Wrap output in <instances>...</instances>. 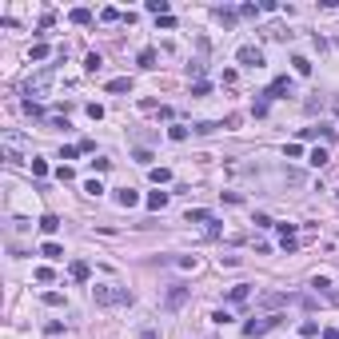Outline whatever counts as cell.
Wrapping results in <instances>:
<instances>
[{"label": "cell", "mask_w": 339, "mask_h": 339, "mask_svg": "<svg viewBox=\"0 0 339 339\" xmlns=\"http://www.w3.org/2000/svg\"><path fill=\"white\" fill-rule=\"evenodd\" d=\"M144 204H148V212H164L168 208V192H148Z\"/></svg>", "instance_id": "ba28073f"}, {"label": "cell", "mask_w": 339, "mask_h": 339, "mask_svg": "<svg viewBox=\"0 0 339 339\" xmlns=\"http://www.w3.org/2000/svg\"><path fill=\"white\" fill-rule=\"evenodd\" d=\"M235 60H239L243 68H264V52H260L256 44H243V48L235 52Z\"/></svg>", "instance_id": "8992f818"}, {"label": "cell", "mask_w": 339, "mask_h": 339, "mask_svg": "<svg viewBox=\"0 0 339 339\" xmlns=\"http://www.w3.org/2000/svg\"><path fill=\"white\" fill-rule=\"evenodd\" d=\"M291 92H295L291 76H276V80H272V88L264 92V100H283V96H291Z\"/></svg>", "instance_id": "277c9868"}, {"label": "cell", "mask_w": 339, "mask_h": 339, "mask_svg": "<svg viewBox=\"0 0 339 339\" xmlns=\"http://www.w3.org/2000/svg\"><path fill=\"white\" fill-rule=\"evenodd\" d=\"M116 204H120V208H136V204H140V196H136L132 188H120V192H116Z\"/></svg>", "instance_id": "9c48e42d"}, {"label": "cell", "mask_w": 339, "mask_h": 339, "mask_svg": "<svg viewBox=\"0 0 339 339\" xmlns=\"http://www.w3.org/2000/svg\"><path fill=\"white\" fill-rule=\"evenodd\" d=\"M56 227H60V216H40V231H44V235H52Z\"/></svg>", "instance_id": "ac0fdd59"}, {"label": "cell", "mask_w": 339, "mask_h": 339, "mask_svg": "<svg viewBox=\"0 0 339 339\" xmlns=\"http://www.w3.org/2000/svg\"><path fill=\"white\" fill-rule=\"evenodd\" d=\"M148 176H152V184H168V180H172L168 168H148Z\"/></svg>", "instance_id": "44dd1931"}, {"label": "cell", "mask_w": 339, "mask_h": 339, "mask_svg": "<svg viewBox=\"0 0 339 339\" xmlns=\"http://www.w3.org/2000/svg\"><path fill=\"white\" fill-rule=\"evenodd\" d=\"M148 12H156V20L168 16V0H148Z\"/></svg>", "instance_id": "7402d4cb"}, {"label": "cell", "mask_w": 339, "mask_h": 339, "mask_svg": "<svg viewBox=\"0 0 339 339\" xmlns=\"http://www.w3.org/2000/svg\"><path fill=\"white\" fill-rule=\"evenodd\" d=\"M68 276H72V280H76V283H84V280H88V276H92V268H88L84 260H72V264H68Z\"/></svg>", "instance_id": "52a82bcc"}, {"label": "cell", "mask_w": 339, "mask_h": 339, "mask_svg": "<svg viewBox=\"0 0 339 339\" xmlns=\"http://www.w3.org/2000/svg\"><path fill=\"white\" fill-rule=\"evenodd\" d=\"M84 192H88V196H100V192H104V184H100V180H88V184H84Z\"/></svg>", "instance_id": "e575fe53"}, {"label": "cell", "mask_w": 339, "mask_h": 339, "mask_svg": "<svg viewBox=\"0 0 339 339\" xmlns=\"http://www.w3.org/2000/svg\"><path fill=\"white\" fill-rule=\"evenodd\" d=\"M4 160H8V164H20V160H24V156H20V152H16V148H4Z\"/></svg>", "instance_id": "d590c367"}, {"label": "cell", "mask_w": 339, "mask_h": 339, "mask_svg": "<svg viewBox=\"0 0 339 339\" xmlns=\"http://www.w3.org/2000/svg\"><path fill=\"white\" fill-rule=\"evenodd\" d=\"M68 20H72V24H92V12H88V8H72Z\"/></svg>", "instance_id": "5bb4252c"}, {"label": "cell", "mask_w": 339, "mask_h": 339, "mask_svg": "<svg viewBox=\"0 0 339 339\" xmlns=\"http://www.w3.org/2000/svg\"><path fill=\"white\" fill-rule=\"evenodd\" d=\"M319 140H323V144L331 148V144L339 140V132H335V128H327V124H319Z\"/></svg>", "instance_id": "d6986e66"}, {"label": "cell", "mask_w": 339, "mask_h": 339, "mask_svg": "<svg viewBox=\"0 0 339 339\" xmlns=\"http://www.w3.org/2000/svg\"><path fill=\"white\" fill-rule=\"evenodd\" d=\"M28 56H32V60H48V56H52V48H48V44H44V40H36V44H32V52H28Z\"/></svg>", "instance_id": "e0dca14e"}, {"label": "cell", "mask_w": 339, "mask_h": 339, "mask_svg": "<svg viewBox=\"0 0 339 339\" xmlns=\"http://www.w3.org/2000/svg\"><path fill=\"white\" fill-rule=\"evenodd\" d=\"M52 76H56V68H52V64H48V68H40V72L24 84V96H44V92H48V84H52Z\"/></svg>", "instance_id": "7a4b0ae2"}, {"label": "cell", "mask_w": 339, "mask_h": 339, "mask_svg": "<svg viewBox=\"0 0 339 339\" xmlns=\"http://www.w3.org/2000/svg\"><path fill=\"white\" fill-rule=\"evenodd\" d=\"M311 287H315V291H331V280H327V276H315Z\"/></svg>", "instance_id": "1f68e13d"}, {"label": "cell", "mask_w": 339, "mask_h": 339, "mask_svg": "<svg viewBox=\"0 0 339 339\" xmlns=\"http://www.w3.org/2000/svg\"><path fill=\"white\" fill-rule=\"evenodd\" d=\"M40 256H44V260H64V247H60V243H52V239H48V243L40 247Z\"/></svg>", "instance_id": "7c38bea8"}, {"label": "cell", "mask_w": 339, "mask_h": 339, "mask_svg": "<svg viewBox=\"0 0 339 339\" xmlns=\"http://www.w3.org/2000/svg\"><path fill=\"white\" fill-rule=\"evenodd\" d=\"M56 180H60V184H68V180H76V172L68 168V164H60V168H56Z\"/></svg>", "instance_id": "f546056e"}, {"label": "cell", "mask_w": 339, "mask_h": 339, "mask_svg": "<svg viewBox=\"0 0 339 339\" xmlns=\"http://www.w3.org/2000/svg\"><path fill=\"white\" fill-rule=\"evenodd\" d=\"M92 299L100 307H120V303H132V291L128 287H112V283H96L92 287Z\"/></svg>", "instance_id": "6da1fadb"}, {"label": "cell", "mask_w": 339, "mask_h": 339, "mask_svg": "<svg viewBox=\"0 0 339 339\" xmlns=\"http://www.w3.org/2000/svg\"><path fill=\"white\" fill-rule=\"evenodd\" d=\"M168 140H176V144L188 140V128H184V124H172V128H168Z\"/></svg>", "instance_id": "d4e9b609"}, {"label": "cell", "mask_w": 339, "mask_h": 339, "mask_svg": "<svg viewBox=\"0 0 339 339\" xmlns=\"http://www.w3.org/2000/svg\"><path fill=\"white\" fill-rule=\"evenodd\" d=\"M323 339H339V331H331V327H323Z\"/></svg>", "instance_id": "ab89813d"}, {"label": "cell", "mask_w": 339, "mask_h": 339, "mask_svg": "<svg viewBox=\"0 0 339 339\" xmlns=\"http://www.w3.org/2000/svg\"><path fill=\"white\" fill-rule=\"evenodd\" d=\"M276 323H280V315H264V319H247V323H243V335H268V331H272V327H276Z\"/></svg>", "instance_id": "3957f363"}, {"label": "cell", "mask_w": 339, "mask_h": 339, "mask_svg": "<svg viewBox=\"0 0 339 339\" xmlns=\"http://www.w3.org/2000/svg\"><path fill=\"white\" fill-rule=\"evenodd\" d=\"M108 92H116V96H120V92H132V80H128V76H120V80H108Z\"/></svg>", "instance_id": "2e32d148"}, {"label": "cell", "mask_w": 339, "mask_h": 339, "mask_svg": "<svg viewBox=\"0 0 339 339\" xmlns=\"http://www.w3.org/2000/svg\"><path fill=\"white\" fill-rule=\"evenodd\" d=\"M220 128H224V124H212V120H208V124H196L192 132H200V136H212V132H220Z\"/></svg>", "instance_id": "4316f807"}, {"label": "cell", "mask_w": 339, "mask_h": 339, "mask_svg": "<svg viewBox=\"0 0 339 339\" xmlns=\"http://www.w3.org/2000/svg\"><path fill=\"white\" fill-rule=\"evenodd\" d=\"M335 196H339V188H335Z\"/></svg>", "instance_id": "60d3db41"}, {"label": "cell", "mask_w": 339, "mask_h": 339, "mask_svg": "<svg viewBox=\"0 0 339 339\" xmlns=\"http://www.w3.org/2000/svg\"><path fill=\"white\" fill-rule=\"evenodd\" d=\"M216 16H220V24H224V28H231V24H235V16H239V8H216Z\"/></svg>", "instance_id": "4fadbf2b"}, {"label": "cell", "mask_w": 339, "mask_h": 339, "mask_svg": "<svg viewBox=\"0 0 339 339\" xmlns=\"http://www.w3.org/2000/svg\"><path fill=\"white\" fill-rule=\"evenodd\" d=\"M32 176H48V164L44 160H32Z\"/></svg>", "instance_id": "f35d334b"}, {"label": "cell", "mask_w": 339, "mask_h": 339, "mask_svg": "<svg viewBox=\"0 0 339 339\" xmlns=\"http://www.w3.org/2000/svg\"><path fill=\"white\" fill-rule=\"evenodd\" d=\"M32 276H36V280H40V283H52V280H56V276H52V268H36Z\"/></svg>", "instance_id": "4dcf8cb0"}, {"label": "cell", "mask_w": 339, "mask_h": 339, "mask_svg": "<svg viewBox=\"0 0 339 339\" xmlns=\"http://www.w3.org/2000/svg\"><path fill=\"white\" fill-rule=\"evenodd\" d=\"M291 64H295L299 76H311V60H307V56H291Z\"/></svg>", "instance_id": "ffe728a7"}, {"label": "cell", "mask_w": 339, "mask_h": 339, "mask_svg": "<svg viewBox=\"0 0 339 339\" xmlns=\"http://www.w3.org/2000/svg\"><path fill=\"white\" fill-rule=\"evenodd\" d=\"M132 160H136V164H144V168H152V152H148V148H136V152H132Z\"/></svg>", "instance_id": "603a6c76"}, {"label": "cell", "mask_w": 339, "mask_h": 339, "mask_svg": "<svg viewBox=\"0 0 339 339\" xmlns=\"http://www.w3.org/2000/svg\"><path fill=\"white\" fill-rule=\"evenodd\" d=\"M188 224H212V212L208 208H192L188 212Z\"/></svg>", "instance_id": "8fae6325"}, {"label": "cell", "mask_w": 339, "mask_h": 339, "mask_svg": "<svg viewBox=\"0 0 339 339\" xmlns=\"http://www.w3.org/2000/svg\"><path fill=\"white\" fill-rule=\"evenodd\" d=\"M44 303H48V307H64V295H60V291H44Z\"/></svg>", "instance_id": "f1b7e54d"}, {"label": "cell", "mask_w": 339, "mask_h": 339, "mask_svg": "<svg viewBox=\"0 0 339 339\" xmlns=\"http://www.w3.org/2000/svg\"><path fill=\"white\" fill-rule=\"evenodd\" d=\"M100 68H104V56H100V52H88V56H84V72H88V76H96Z\"/></svg>", "instance_id": "30bf717a"}, {"label": "cell", "mask_w": 339, "mask_h": 339, "mask_svg": "<svg viewBox=\"0 0 339 339\" xmlns=\"http://www.w3.org/2000/svg\"><path fill=\"white\" fill-rule=\"evenodd\" d=\"M188 295H192V287H184V283H176V287H172L168 295H164V307H168V311H180V307L188 303Z\"/></svg>", "instance_id": "5b68a950"}, {"label": "cell", "mask_w": 339, "mask_h": 339, "mask_svg": "<svg viewBox=\"0 0 339 339\" xmlns=\"http://www.w3.org/2000/svg\"><path fill=\"white\" fill-rule=\"evenodd\" d=\"M88 116L92 120H104V104H88Z\"/></svg>", "instance_id": "74e56055"}, {"label": "cell", "mask_w": 339, "mask_h": 339, "mask_svg": "<svg viewBox=\"0 0 339 339\" xmlns=\"http://www.w3.org/2000/svg\"><path fill=\"white\" fill-rule=\"evenodd\" d=\"M260 12H264L260 4H239V16H260Z\"/></svg>", "instance_id": "d6a6232c"}, {"label": "cell", "mask_w": 339, "mask_h": 339, "mask_svg": "<svg viewBox=\"0 0 339 339\" xmlns=\"http://www.w3.org/2000/svg\"><path fill=\"white\" fill-rule=\"evenodd\" d=\"M307 160H311V164H315V168H323V164H327V160H331V156H327V148H315V152H311V156H307Z\"/></svg>", "instance_id": "cb8c5ba5"}, {"label": "cell", "mask_w": 339, "mask_h": 339, "mask_svg": "<svg viewBox=\"0 0 339 339\" xmlns=\"http://www.w3.org/2000/svg\"><path fill=\"white\" fill-rule=\"evenodd\" d=\"M247 295H251V291H247V283H235V287L227 291V299H231V303H243Z\"/></svg>", "instance_id": "9a60e30c"}, {"label": "cell", "mask_w": 339, "mask_h": 339, "mask_svg": "<svg viewBox=\"0 0 339 339\" xmlns=\"http://www.w3.org/2000/svg\"><path fill=\"white\" fill-rule=\"evenodd\" d=\"M299 335H319V323H315V319H307V323H299Z\"/></svg>", "instance_id": "83f0119b"}, {"label": "cell", "mask_w": 339, "mask_h": 339, "mask_svg": "<svg viewBox=\"0 0 339 339\" xmlns=\"http://www.w3.org/2000/svg\"><path fill=\"white\" fill-rule=\"evenodd\" d=\"M100 20H104V24H112V20H120V12H116V8H104V12H100Z\"/></svg>", "instance_id": "8d00e7d4"}, {"label": "cell", "mask_w": 339, "mask_h": 339, "mask_svg": "<svg viewBox=\"0 0 339 339\" xmlns=\"http://www.w3.org/2000/svg\"><path fill=\"white\" fill-rule=\"evenodd\" d=\"M140 68H156V48H144L140 52Z\"/></svg>", "instance_id": "484cf974"}, {"label": "cell", "mask_w": 339, "mask_h": 339, "mask_svg": "<svg viewBox=\"0 0 339 339\" xmlns=\"http://www.w3.org/2000/svg\"><path fill=\"white\" fill-rule=\"evenodd\" d=\"M76 156H80V148H72V144H64V148H60V160H76Z\"/></svg>", "instance_id": "836d02e7"}]
</instances>
